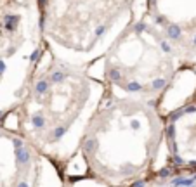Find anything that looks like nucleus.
<instances>
[{
    "instance_id": "f257e3e1",
    "label": "nucleus",
    "mask_w": 196,
    "mask_h": 187,
    "mask_svg": "<svg viewBox=\"0 0 196 187\" xmlns=\"http://www.w3.org/2000/svg\"><path fill=\"white\" fill-rule=\"evenodd\" d=\"M162 118L141 101H120L92 116L80 142L89 172L104 186L139 180L156 160Z\"/></svg>"
},
{
    "instance_id": "f03ea898",
    "label": "nucleus",
    "mask_w": 196,
    "mask_h": 187,
    "mask_svg": "<svg viewBox=\"0 0 196 187\" xmlns=\"http://www.w3.org/2000/svg\"><path fill=\"white\" fill-rule=\"evenodd\" d=\"M23 142L24 140L16 137L7 153V158L0 156V187H36L35 180H36L38 154L30 144H26L23 151L17 154V158L10 163V160L14 158V154L17 153ZM0 144H2V132H0Z\"/></svg>"
}]
</instances>
